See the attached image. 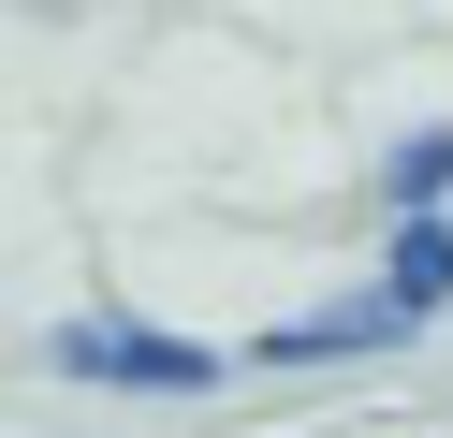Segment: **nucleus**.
<instances>
[{
	"mask_svg": "<svg viewBox=\"0 0 453 438\" xmlns=\"http://www.w3.org/2000/svg\"><path fill=\"white\" fill-rule=\"evenodd\" d=\"M59 365L73 380H132V395H205V350L147 336V321H59Z\"/></svg>",
	"mask_w": 453,
	"mask_h": 438,
	"instance_id": "obj_1",
	"label": "nucleus"
},
{
	"mask_svg": "<svg viewBox=\"0 0 453 438\" xmlns=\"http://www.w3.org/2000/svg\"><path fill=\"white\" fill-rule=\"evenodd\" d=\"M380 307H395V321L453 307V234H439V219H410V234H395V278H380Z\"/></svg>",
	"mask_w": 453,
	"mask_h": 438,
	"instance_id": "obj_2",
	"label": "nucleus"
},
{
	"mask_svg": "<svg viewBox=\"0 0 453 438\" xmlns=\"http://www.w3.org/2000/svg\"><path fill=\"white\" fill-rule=\"evenodd\" d=\"M439 190H453V132H424L410 161H395V204H410V219H424V204H439Z\"/></svg>",
	"mask_w": 453,
	"mask_h": 438,
	"instance_id": "obj_3",
	"label": "nucleus"
}]
</instances>
